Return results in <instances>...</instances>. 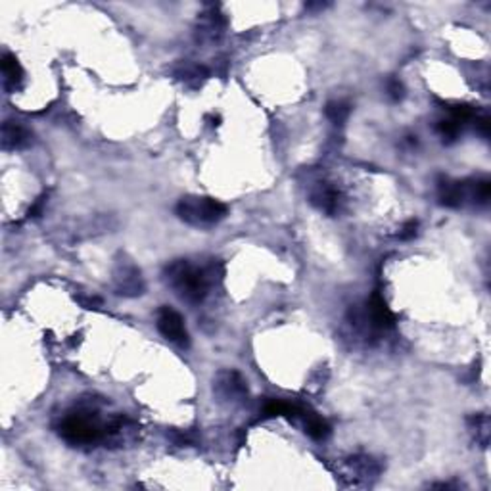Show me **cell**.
Instances as JSON below:
<instances>
[{
  "label": "cell",
  "mask_w": 491,
  "mask_h": 491,
  "mask_svg": "<svg viewBox=\"0 0 491 491\" xmlns=\"http://www.w3.org/2000/svg\"><path fill=\"white\" fill-rule=\"evenodd\" d=\"M221 265L215 261L200 267L190 263L188 259H175L163 269V282L177 298L190 306H198L207 298L209 288L215 284V277L221 279Z\"/></svg>",
  "instance_id": "cell-1"
},
{
  "label": "cell",
  "mask_w": 491,
  "mask_h": 491,
  "mask_svg": "<svg viewBox=\"0 0 491 491\" xmlns=\"http://www.w3.org/2000/svg\"><path fill=\"white\" fill-rule=\"evenodd\" d=\"M108 422L110 418L102 420L100 409L94 405V401H91L66 412V417L58 424V434L64 441L75 447L106 444Z\"/></svg>",
  "instance_id": "cell-2"
},
{
  "label": "cell",
  "mask_w": 491,
  "mask_h": 491,
  "mask_svg": "<svg viewBox=\"0 0 491 491\" xmlns=\"http://www.w3.org/2000/svg\"><path fill=\"white\" fill-rule=\"evenodd\" d=\"M175 213L186 225L213 226L225 219L229 207L212 196H185L179 200Z\"/></svg>",
  "instance_id": "cell-3"
},
{
  "label": "cell",
  "mask_w": 491,
  "mask_h": 491,
  "mask_svg": "<svg viewBox=\"0 0 491 491\" xmlns=\"http://www.w3.org/2000/svg\"><path fill=\"white\" fill-rule=\"evenodd\" d=\"M113 288L120 296H125V298H137L146 290V282L142 279L140 269L125 255H120L113 267Z\"/></svg>",
  "instance_id": "cell-4"
},
{
  "label": "cell",
  "mask_w": 491,
  "mask_h": 491,
  "mask_svg": "<svg viewBox=\"0 0 491 491\" xmlns=\"http://www.w3.org/2000/svg\"><path fill=\"white\" fill-rule=\"evenodd\" d=\"M213 393L225 403H242L248 398V384L236 371H221L213 379Z\"/></svg>",
  "instance_id": "cell-5"
},
{
  "label": "cell",
  "mask_w": 491,
  "mask_h": 491,
  "mask_svg": "<svg viewBox=\"0 0 491 491\" xmlns=\"http://www.w3.org/2000/svg\"><path fill=\"white\" fill-rule=\"evenodd\" d=\"M158 330L166 340L173 342L179 347H188L190 345V336L185 326V319L180 317L171 307H161L158 311Z\"/></svg>",
  "instance_id": "cell-6"
},
{
  "label": "cell",
  "mask_w": 491,
  "mask_h": 491,
  "mask_svg": "<svg viewBox=\"0 0 491 491\" xmlns=\"http://www.w3.org/2000/svg\"><path fill=\"white\" fill-rule=\"evenodd\" d=\"M365 319L371 325L372 330H388V328H393V325H395V315L388 307L386 299L382 298L380 292H374L369 299Z\"/></svg>",
  "instance_id": "cell-7"
},
{
  "label": "cell",
  "mask_w": 491,
  "mask_h": 491,
  "mask_svg": "<svg viewBox=\"0 0 491 491\" xmlns=\"http://www.w3.org/2000/svg\"><path fill=\"white\" fill-rule=\"evenodd\" d=\"M311 204L326 215H338L342 212V206H344V196L336 186L328 185V183H319L311 190Z\"/></svg>",
  "instance_id": "cell-8"
},
{
  "label": "cell",
  "mask_w": 491,
  "mask_h": 491,
  "mask_svg": "<svg viewBox=\"0 0 491 491\" xmlns=\"http://www.w3.org/2000/svg\"><path fill=\"white\" fill-rule=\"evenodd\" d=\"M226 25L225 16L221 13L219 6H207V10L200 16L198 21V40L200 42H215L223 35V29Z\"/></svg>",
  "instance_id": "cell-9"
},
{
  "label": "cell",
  "mask_w": 491,
  "mask_h": 491,
  "mask_svg": "<svg viewBox=\"0 0 491 491\" xmlns=\"http://www.w3.org/2000/svg\"><path fill=\"white\" fill-rule=\"evenodd\" d=\"M33 142V133L18 121H4L2 125V148L4 150H23Z\"/></svg>",
  "instance_id": "cell-10"
},
{
  "label": "cell",
  "mask_w": 491,
  "mask_h": 491,
  "mask_svg": "<svg viewBox=\"0 0 491 491\" xmlns=\"http://www.w3.org/2000/svg\"><path fill=\"white\" fill-rule=\"evenodd\" d=\"M466 196V185L465 183H458V180L447 179V177H441L438 180V200L439 204L445 207H458L463 204V200Z\"/></svg>",
  "instance_id": "cell-11"
},
{
  "label": "cell",
  "mask_w": 491,
  "mask_h": 491,
  "mask_svg": "<svg viewBox=\"0 0 491 491\" xmlns=\"http://www.w3.org/2000/svg\"><path fill=\"white\" fill-rule=\"evenodd\" d=\"M173 75L175 79L183 81L185 85L198 88L202 83L209 77V69L202 64H192V62H179L177 66L173 67Z\"/></svg>",
  "instance_id": "cell-12"
},
{
  "label": "cell",
  "mask_w": 491,
  "mask_h": 491,
  "mask_svg": "<svg viewBox=\"0 0 491 491\" xmlns=\"http://www.w3.org/2000/svg\"><path fill=\"white\" fill-rule=\"evenodd\" d=\"M347 468L353 472V476L359 480H371L376 478L382 472V465L376 458L369 457V455H355V457L347 458Z\"/></svg>",
  "instance_id": "cell-13"
},
{
  "label": "cell",
  "mask_w": 491,
  "mask_h": 491,
  "mask_svg": "<svg viewBox=\"0 0 491 491\" xmlns=\"http://www.w3.org/2000/svg\"><path fill=\"white\" fill-rule=\"evenodd\" d=\"M2 75H4V88L8 93H13L16 88H20L21 81H23V69H21L20 62L12 54H4L2 56Z\"/></svg>",
  "instance_id": "cell-14"
},
{
  "label": "cell",
  "mask_w": 491,
  "mask_h": 491,
  "mask_svg": "<svg viewBox=\"0 0 491 491\" xmlns=\"http://www.w3.org/2000/svg\"><path fill=\"white\" fill-rule=\"evenodd\" d=\"M301 420H304V426H306V434L307 436H311L313 439L325 441V439L330 436V426H328V422L323 420L317 412H313L309 407H307L306 412L301 415Z\"/></svg>",
  "instance_id": "cell-15"
},
{
  "label": "cell",
  "mask_w": 491,
  "mask_h": 491,
  "mask_svg": "<svg viewBox=\"0 0 491 491\" xmlns=\"http://www.w3.org/2000/svg\"><path fill=\"white\" fill-rule=\"evenodd\" d=\"M350 113H352V104L344 102V100H332L325 108V115L328 117L332 125L336 127L344 125L347 117H350Z\"/></svg>",
  "instance_id": "cell-16"
},
{
  "label": "cell",
  "mask_w": 491,
  "mask_h": 491,
  "mask_svg": "<svg viewBox=\"0 0 491 491\" xmlns=\"http://www.w3.org/2000/svg\"><path fill=\"white\" fill-rule=\"evenodd\" d=\"M468 428L474 434L476 444L487 447V441H490V418H487V415H472L468 418Z\"/></svg>",
  "instance_id": "cell-17"
},
{
  "label": "cell",
  "mask_w": 491,
  "mask_h": 491,
  "mask_svg": "<svg viewBox=\"0 0 491 491\" xmlns=\"http://www.w3.org/2000/svg\"><path fill=\"white\" fill-rule=\"evenodd\" d=\"M461 129H463V123L457 120H453V117L438 121V125H436V131H438V134L441 137V140H444L445 144H451V142H455L458 134H461Z\"/></svg>",
  "instance_id": "cell-18"
},
{
  "label": "cell",
  "mask_w": 491,
  "mask_h": 491,
  "mask_svg": "<svg viewBox=\"0 0 491 491\" xmlns=\"http://www.w3.org/2000/svg\"><path fill=\"white\" fill-rule=\"evenodd\" d=\"M470 196L474 204L485 206L491 198V183L490 179H476L470 185Z\"/></svg>",
  "instance_id": "cell-19"
},
{
  "label": "cell",
  "mask_w": 491,
  "mask_h": 491,
  "mask_svg": "<svg viewBox=\"0 0 491 491\" xmlns=\"http://www.w3.org/2000/svg\"><path fill=\"white\" fill-rule=\"evenodd\" d=\"M386 93H388L392 102H401L403 96H405V86H403V83L398 77H390V79L386 81Z\"/></svg>",
  "instance_id": "cell-20"
},
{
  "label": "cell",
  "mask_w": 491,
  "mask_h": 491,
  "mask_svg": "<svg viewBox=\"0 0 491 491\" xmlns=\"http://www.w3.org/2000/svg\"><path fill=\"white\" fill-rule=\"evenodd\" d=\"M171 439L177 445H196L198 444V436L192 430H175L169 434Z\"/></svg>",
  "instance_id": "cell-21"
},
{
  "label": "cell",
  "mask_w": 491,
  "mask_h": 491,
  "mask_svg": "<svg viewBox=\"0 0 491 491\" xmlns=\"http://www.w3.org/2000/svg\"><path fill=\"white\" fill-rule=\"evenodd\" d=\"M418 233V221L417 219H409L405 223V225L401 226V231H399V238L401 240H412L415 236H417Z\"/></svg>",
  "instance_id": "cell-22"
},
{
  "label": "cell",
  "mask_w": 491,
  "mask_h": 491,
  "mask_svg": "<svg viewBox=\"0 0 491 491\" xmlns=\"http://www.w3.org/2000/svg\"><path fill=\"white\" fill-rule=\"evenodd\" d=\"M48 196L47 194H42V196H39V198L35 200V204L31 207H29V217H33V219H37V217H40V213H42V209H45V204H47Z\"/></svg>",
  "instance_id": "cell-23"
},
{
  "label": "cell",
  "mask_w": 491,
  "mask_h": 491,
  "mask_svg": "<svg viewBox=\"0 0 491 491\" xmlns=\"http://www.w3.org/2000/svg\"><path fill=\"white\" fill-rule=\"evenodd\" d=\"M77 299H79L81 306L86 307V309H98L102 306V299L98 296H77Z\"/></svg>",
  "instance_id": "cell-24"
},
{
  "label": "cell",
  "mask_w": 491,
  "mask_h": 491,
  "mask_svg": "<svg viewBox=\"0 0 491 491\" xmlns=\"http://www.w3.org/2000/svg\"><path fill=\"white\" fill-rule=\"evenodd\" d=\"M476 131H478L484 139L490 137V117H487V115L476 117Z\"/></svg>",
  "instance_id": "cell-25"
},
{
  "label": "cell",
  "mask_w": 491,
  "mask_h": 491,
  "mask_svg": "<svg viewBox=\"0 0 491 491\" xmlns=\"http://www.w3.org/2000/svg\"><path fill=\"white\" fill-rule=\"evenodd\" d=\"M326 6H328L326 2H309V4H306L307 10H325Z\"/></svg>",
  "instance_id": "cell-26"
},
{
  "label": "cell",
  "mask_w": 491,
  "mask_h": 491,
  "mask_svg": "<svg viewBox=\"0 0 491 491\" xmlns=\"http://www.w3.org/2000/svg\"><path fill=\"white\" fill-rule=\"evenodd\" d=\"M206 121H212V123H209L212 127H219L221 117L219 115H206Z\"/></svg>",
  "instance_id": "cell-27"
}]
</instances>
